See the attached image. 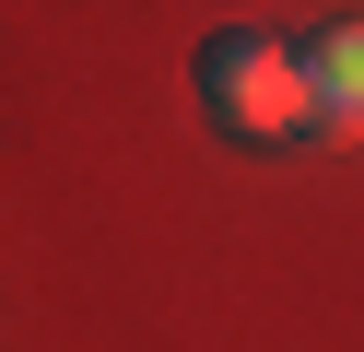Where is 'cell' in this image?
<instances>
[{"label": "cell", "instance_id": "6da1fadb", "mask_svg": "<svg viewBox=\"0 0 364 352\" xmlns=\"http://www.w3.org/2000/svg\"><path fill=\"white\" fill-rule=\"evenodd\" d=\"M200 106H212L223 141H294L317 129V94H306V47L270 36V23H223L212 47H200Z\"/></svg>", "mask_w": 364, "mask_h": 352}, {"label": "cell", "instance_id": "7a4b0ae2", "mask_svg": "<svg viewBox=\"0 0 364 352\" xmlns=\"http://www.w3.org/2000/svg\"><path fill=\"white\" fill-rule=\"evenodd\" d=\"M306 94H317V129L364 141V23H317L306 36Z\"/></svg>", "mask_w": 364, "mask_h": 352}]
</instances>
